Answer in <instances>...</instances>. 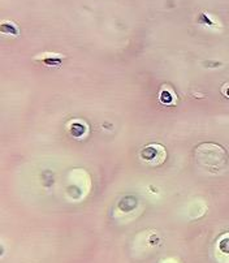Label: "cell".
I'll return each mask as SVG.
<instances>
[{
  "instance_id": "obj_1",
  "label": "cell",
  "mask_w": 229,
  "mask_h": 263,
  "mask_svg": "<svg viewBox=\"0 0 229 263\" xmlns=\"http://www.w3.org/2000/svg\"><path fill=\"white\" fill-rule=\"evenodd\" d=\"M163 147H160V146H148V147H146V148H143L142 151H141V158H142L143 160H148V162H152V163H155L156 160L157 162H160V159H157V155L159 154H164V150L163 151H160V153H157L159 150H162Z\"/></svg>"
},
{
  "instance_id": "obj_2",
  "label": "cell",
  "mask_w": 229,
  "mask_h": 263,
  "mask_svg": "<svg viewBox=\"0 0 229 263\" xmlns=\"http://www.w3.org/2000/svg\"><path fill=\"white\" fill-rule=\"evenodd\" d=\"M35 60H40L43 64H46L47 67H59L61 64V61L64 60V57L61 55H52V54H48V55H45L43 59H35Z\"/></svg>"
},
{
  "instance_id": "obj_3",
  "label": "cell",
  "mask_w": 229,
  "mask_h": 263,
  "mask_svg": "<svg viewBox=\"0 0 229 263\" xmlns=\"http://www.w3.org/2000/svg\"><path fill=\"white\" fill-rule=\"evenodd\" d=\"M0 29H2V33H4V34H9V35H14V37L19 35V28L12 22L2 24L0 25Z\"/></svg>"
},
{
  "instance_id": "obj_4",
  "label": "cell",
  "mask_w": 229,
  "mask_h": 263,
  "mask_svg": "<svg viewBox=\"0 0 229 263\" xmlns=\"http://www.w3.org/2000/svg\"><path fill=\"white\" fill-rule=\"evenodd\" d=\"M85 130H86V128L82 124L76 122V124H73L72 128H70V133H72V136H74V137H81L85 133Z\"/></svg>"
},
{
  "instance_id": "obj_5",
  "label": "cell",
  "mask_w": 229,
  "mask_h": 263,
  "mask_svg": "<svg viewBox=\"0 0 229 263\" xmlns=\"http://www.w3.org/2000/svg\"><path fill=\"white\" fill-rule=\"evenodd\" d=\"M160 100H162L164 104H171L172 100H174V99H173V96H172L171 91L164 90V91L162 93V95H160Z\"/></svg>"
},
{
  "instance_id": "obj_6",
  "label": "cell",
  "mask_w": 229,
  "mask_h": 263,
  "mask_svg": "<svg viewBox=\"0 0 229 263\" xmlns=\"http://www.w3.org/2000/svg\"><path fill=\"white\" fill-rule=\"evenodd\" d=\"M198 21H199V22H202V24H206V25H208V26H210V25H212V26L215 25L212 21H211V19H208V17H207L206 14H200V16H199V19H198Z\"/></svg>"
},
{
  "instance_id": "obj_7",
  "label": "cell",
  "mask_w": 229,
  "mask_h": 263,
  "mask_svg": "<svg viewBox=\"0 0 229 263\" xmlns=\"http://www.w3.org/2000/svg\"><path fill=\"white\" fill-rule=\"evenodd\" d=\"M220 249H221L224 253H229V239H224L221 242H220Z\"/></svg>"
},
{
  "instance_id": "obj_8",
  "label": "cell",
  "mask_w": 229,
  "mask_h": 263,
  "mask_svg": "<svg viewBox=\"0 0 229 263\" xmlns=\"http://www.w3.org/2000/svg\"><path fill=\"white\" fill-rule=\"evenodd\" d=\"M223 93H224V95H226L228 98H229V85H225L223 87Z\"/></svg>"
},
{
  "instance_id": "obj_9",
  "label": "cell",
  "mask_w": 229,
  "mask_h": 263,
  "mask_svg": "<svg viewBox=\"0 0 229 263\" xmlns=\"http://www.w3.org/2000/svg\"><path fill=\"white\" fill-rule=\"evenodd\" d=\"M206 65H210V67H219L220 63H206Z\"/></svg>"
}]
</instances>
